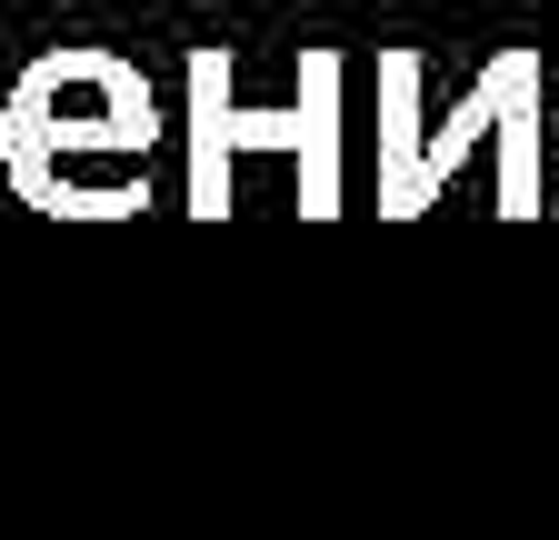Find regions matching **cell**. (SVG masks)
Listing matches in <instances>:
<instances>
[{
  "instance_id": "cell-1",
  "label": "cell",
  "mask_w": 559,
  "mask_h": 540,
  "mask_svg": "<svg viewBox=\"0 0 559 540\" xmlns=\"http://www.w3.org/2000/svg\"><path fill=\"white\" fill-rule=\"evenodd\" d=\"M151 151H160V101L130 50L60 40L0 101V180L40 221H140Z\"/></svg>"
},
{
  "instance_id": "cell-2",
  "label": "cell",
  "mask_w": 559,
  "mask_h": 540,
  "mask_svg": "<svg viewBox=\"0 0 559 540\" xmlns=\"http://www.w3.org/2000/svg\"><path fill=\"white\" fill-rule=\"evenodd\" d=\"M479 141H500V221H539V50L510 40L450 120L419 110V50H380V221H419Z\"/></svg>"
},
{
  "instance_id": "cell-3",
  "label": "cell",
  "mask_w": 559,
  "mask_h": 540,
  "mask_svg": "<svg viewBox=\"0 0 559 540\" xmlns=\"http://www.w3.org/2000/svg\"><path fill=\"white\" fill-rule=\"evenodd\" d=\"M340 81H349L340 50H300V101L290 110H240L230 101V50L200 40L190 71H180V91H190V190H180V211L230 221L240 151H290L300 161V221H340Z\"/></svg>"
}]
</instances>
